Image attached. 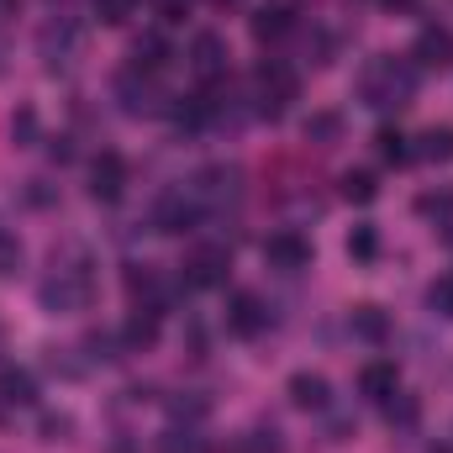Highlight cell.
<instances>
[{"label": "cell", "instance_id": "obj_1", "mask_svg": "<svg viewBox=\"0 0 453 453\" xmlns=\"http://www.w3.org/2000/svg\"><path fill=\"white\" fill-rule=\"evenodd\" d=\"M358 90H364L369 106H406L411 90H417V69H411V64H395V58H374V64L364 69Z\"/></svg>", "mask_w": 453, "mask_h": 453}, {"label": "cell", "instance_id": "obj_2", "mask_svg": "<svg viewBox=\"0 0 453 453\" xmlns=\"http://www.w3.org/2000/svg\"><path fill=\"white\" fill-rule=\"evenodd\" d=\"M90 269L85 264H58L48 280H42V311L53 317H69V311H85L90 306Z\"/></svg>", "mask_w": 453, "mask_h": 453}, {"label": "cell", "instance_id": "obj_3", "mask_svg": "<svg viewBox=\"0 0 453 453\" xmlns=\"http://www.w3.org/2000/svg\"><path fill=\"white\" fill-rule=\"evenodd\" d=\"M253 85H258V111L264 116H280L296 96H301V80H296V69H285V64H258V74H253Z\"/></svg>", "mask_w": 453, "mask_h": 453}, {"label": "cell", "instance_id": "obj_4", "mask_svg": "<svg viewBox=\"0 0 453 453\" xmlns=\"http://www.w3.org/2000/svg\"><path fill=\"white\" fill-rule=\"evenodd\" d=\"M116 101H121V111L127 116H153L164 106V96H158V85H153V74H142V69H121L116 74Z\"/></svg>", "mask_w": 453, "mask_h": 453}, {"label": "cell", "instance_id": "obj_5", "mask_svg": "<svg viewBox=\"0 0 453 453\" xmlns=\"http://www.w3.org/2000/svg\"><path fill=\"white\" fill-rule=\"evenodd\" d=\"M226 269H232V253L217 248V242H206V248H196V253L185 258V285L217 290V285H226Z\"/></svg>", "mask_w": 453, "mask_h": 453}, {"label": "cell", "instance_id": "obj_6", "mask_svg": "<svg viewBox=\"0 0 453 453\" xmlns=\"http://www.w3.org/2000/svg\"><path fill=\"white\" fill-rule=\"evenodd\" d=\"M90 196H96V201H106V206L127 196V158H121V153L106 148V153H96V158H90Z\"/></svg>", "mask_w": 453, "mask_h": 453}, {"label": "cell", "instance_id": "obj_7", "mask_svg": "<svg viewBox=\"0 0 453 453\" xmlns=\"http://www.w3.org/2000/svg\"><path fill=\"white\" fill-rule=\"evenodd\" d=\"M264 264L269 269H285V274L290 269H306L311 264V242L301 232H269L264 237Z\"/></svg>", "mask_w": 453, "mask_h": 453}, {"label": "cell", "instance_id": "obj_8", "mask_svg": "<svg viewBox=\"0 0 453 453\" xmlns=\"http://www.w3.org/2000/svg\"><path fill=\"white\" fill-rule=\"evenodd\" d=\"M190 69H196V80H201L206 90L226 74V42L217 32H196V42H190Z\"/></svg>", "mask_w": 453, "mask_h": 453}, {"label": "cell", "instance_id": "obj_9", "mask_svg": "<svg viewBox=\"0 0 453 453\" xmlns=\"http://www.w3.org/2000/svg\"><path fill=\"white\" fill-rule=\"evenodd\" d=\"M201 217H206V211H201V201L190 196V185H185V190H169V196L158 201V211H153L158 232H190Z\"/></svg>", "mask_w": 453, "mask_h": 453}, {"label": "cell", "instance_id": "obj_10", "mask_svg": "<svg viewBox=\"0 0 453 453\" xmlns=\"http://www.w3.org/2000/svg\"><path fill=\"white\" fill-rule=\"evenodd\" d=\"M248 27H253V37H258V42H280V37H290V32H296V5H290V0H264V5L253 11V21H248Z\"/></svg>", "mask_w": 453, "mask_h": 453}, {"label": "cell", "instance_id": "obj_11", "mask_svg": "<svg viewBox=\"0 0 453 453\" xmlns=\"http://www.w3.org/2000/svg\"><path fill=\"white\" fill-rule=\"evenodd\" d=\"M264 322H269L264 301H258L253 290H237V296H232V306H226V327H232L237 338H258V333H264Z\"/></svg>", "mask_w": 453, "mask_h": 453}, {"label": "cell", "instance_id": "obj_12", "mask_svg": "<svg viewBox=\"0 0 453 453\" xmlns=\"http://www.w3.org/2000/svg\"><path fill=\"white\" fill-rule=\"evenodd\" d=\"M42 58H48V69L58 74V69H69V58L80 53V32L69 27V21H53V27H42Z\"/></svg>", "mask_w": 453, "mask_h": 453}, {"label": "cell", "instance_id": "obj_13", "mask_svg": "<svg viewBox=\"0 0 453 453\" xmlns=\"http://www.w3.org/2000/svg\"><path fill=\"white\" fill-rule=\"evenodd\" d=\"M358 390H364L369 401H390V395L401 390V364H395V358L364 364V369H358Z\"/></svg>", "mask_w": 453, "mask_h": 453}, {"label": "cell", "instance_id": "obj_14", "mask_svg": "<svg viewBox=\"0 0 453 453\" xmlns=\"http://www.w3.org/2000/svg\"><path fill=\"white\" fill-rule=\"evenodd\" d=\"M285 395L301 406V411H327V401H333V385L322 380V374H311V369H301V374H290V385H285Z\"/></svg>", "mask_w": 453, "mask_h": 453}, {"label": "cell", "instance_id": "obj_15", "mask_svg": "<svg viewBox=\"0 0 453 453\" xmlns=\"http://www.w3.org/2000/svg\"><path fill=\"white\" fill-rule=\"evenodd\" d=\"M411 58H417L422 69H443V64H453V32L449 27H422Z\"/></svg>", "mask_w": 453, "mask_h": 453}, {"label": "cell", "instance_id": "obj_16", "mask_svg": "<svg viewBox=\"0 0 453 453\" xmlns=\"http://www.w3.org/2000/svg\"><path fill=\"white\" fill-rule=\"evenodd\" d=\"M0 401H5V406H32V401H37V380H32V369L5 364V369H0Z\"/></svg>", "mask_w": 453, "mask_h": 453}, {"label": "cell", "instance_id": "obj_17", "mask_svg": "<svg viewBox=\"0 0 453 453\" xmlns=\"http://www.w3.org/2000/svg\"><path fill=\"white\" fill-rule=\"evenodd\" d=\"M121 342H127L132 353L153 348V342H158V311H153V306H137V311L127 317V327H121Z\"/></svg>", "mask_w": 453, "mask_h": 453}, {"label": "cell", "instance_id": "obj_18", "mask_svg": "<svg viewBox=\"0 0 453 453\" xmlns=\"http://www.w3.org/2000/svg\"><path fill=\"white\" fill-rule=\"evenodd\" d=\"M169 58H174V53H169V42H164L158 32H142V37L132 42V69H142V74H158Z\"/></svg>", "mask_w": 453, "mask_h": 453}, {"label": "cell", "instance_id": "obj_19", "mask_svg": "<svg viewBox=\"0 0 453 453\" xmlns=\"http://www.w3.org/2000/svg\"><path fill=\"white\" fill-rule=\"evenodd\" d=\"M301 132H306V142H317V148H333V142L342 137V116H338V111H311Z\"/></svg>", "mask_w": 453, "mask_h": 453}, {"label": "cell", "instance_id": "obj_20", "mask_svg": "<svg viewBox=\"0 0 453 453\" xmlns=\"http://www.w3.org/2000/svg\"><path fill=\"white\" fill-rule=\"evenodd\" d=\"M338 185H342V201H348V206H369V201L380 196L374 174H364V169H348V174H342Z\"/></svg>", "mask_w": 453, "mask_h": 453}, {"label": "cell", "instance_id": "obj_21", "mask_svg": "<svg viewBox=\"0 0 453 453\" xmlns=\"http://www.w3.org/2000/svg\"><path fill=\"white\" fill-rule=\"evenodd\" d=\"M417 153H422L427 164H453V127H427Z\"/></svg>", "mask_w": 453, "mask_h": 453}, {"label": "cell", "instance_id": "obj_22", "mask_svg": "<svg viewBox=\"0 0 453 453\" xmlns=\"http://www.w3.org/2000/svg\"><path fill=\"white\" fill-rule=\"evenodd\" d=\"M353 333H358L364 342H385L390 338V322H385L380 306H358V311H353Z\"/></svg>", "mask_w": 453, "mask_h": 453}, {"label": "cell", "instance_id": "obj_23", "mask_svg": "<svg viewBox=\"0 0 453 453\" xmlns=\"http://www.w3.org/2000/svg\"><path fill=\"white\" fill-rule=\"evenodd\" d=\"M348 258L353 264H374L380 258V232L374 226H353L348 232Z\"/></svg>", "mask_w": 453, "mask_h": 453}, {"label": "cell", "instance_id": "obj_24", "mask_svg": "<svg viewBox=\"0 0 453 453\" xmlns=\"http://www.w3.org/2000/svg\"><path fill=\"white\" fill-rule=\"evenodd\" d=\"M385 417H390V427H417V417H422V406H417V395H390L385 401Z\"/></svg>", "mask_w": 453, "mask_h": 453}, {"label": "cell", "instance_id": "obj_25", "mask_svg": "<svg viewBox=\"0 0 453 453\" xmlns=\"http://www.w3.org/2000/svg\"><path fill=\"white\" fill-rule=\"evenodd\" d=\"M374 148H380V158H385V164H406V158H411V148H406V137H401L395 127H380Z\"/></svg>", "mask_w": 453, "mask_h": 453}, {"label": "cell", "instance_id": "obj_26", "mask_svg": "<svg viewBox=\"0 0 453 453\" xmlns=\"http://www.w3.org/2000/svg\"><path fill=\"white\" fill-rule=\"evenodd\" d=\"M11 142H16V148H32V142H37V111H32V106H21V111L11 116Z\"/></svg>", "mask_w": 453, "mask_h": 453}, {"label": "cell", "instance_id": "obj_27", "mask_svg": "<svg viewBox=\"0 0 453 453\" xmlns=\"http://www.w3.org/2000/svg\"><path fill=\"white\" fill-rule=\"evenodd\" d=\"M16 269H21V237L0 226V280H11Z\"/></svg>", "mask_w": 453, "mask_h": 453}, {"label": "cell", "instance_id": "obj_28", "mask_svg": "<svg viewBox=\"0 0 453 453\" xmlns=\"http://www.w3.org/2000/svg\"><path fill=\"white\" fill-rule=\"evenodd\" d=\"M237 453H280V433L274 427H253V433H242Z\"/></svg>", "mask_w": 453, "mask_h": 453}, {"label": "cell", "instance_id": "obj_29", "mask_svg": "<svg viewBox=\"0 0 453 453\" xmlns=\"http://www.w3.org/2000/svg\"><path fill=\"white\" fill-rule=\"evenodd\" d=\"M132 11H137V0H96V16H101L106 27H127Z\"/></svg>", "mask_w": 453, "mask_h": 453}, {"label": "cell", "instance_id": "obj_30", "mask_svg": "<svg viewBox=\"0 0 453 453\" xmlns=\"http://www.w3.org/2000/svg\"><path fill=\"white\" fill-rule=\"evenodd\" d=\"M417 211H422V217H443V222H453V190L422 196V201H417Z\"/></svg>", "mask_w": 453, "mask_h": 453}, {"label": "cell", "instance_id": "obj_31", "mask_svg": "<svg viewBox=\"0 0 453 453\" xmlns=\"http://www.w3.org/2000/svg\"><path fill=\"white\" fill-rule=\"evenodd\" d=\"M158 453H201V443H196V433H180V427H169V433L158 438Z\"/></svg>", "mask_w": 453, "mask_h": 453}, {"label": "cell", "instance_id": "obj_32", "mask_svg": "<svg viewBox=\"0 0 453 453\" xmlns=\"http://www.w3.org/2000/svg\"><path fill=\"white\" fill-rule=\"evenodd\" d=\"M427 306H433L438 317H453V274H449V280H438V285L427 290Z\"/></svg>", "mask_w": 453, "mask_h": 453}, {"label": "cell", "instance_id": "obj_33", "mask_svg": "<svg viewBox=\"0 0 453 453\" xmlns=\"http://www.w3.org/2000/svg\"><path fill=\"white\" fill-rule=\"evenodd\" d=\"M69 433H74V422H69L64 411H48V417H42V438H48V443H58V438H69Z\"/></svg>", "mask_w": 453, "mask_h": 453}, {"label": "cell", "instance_id": "obj_34", "mask_svg": "<svg viewBox=\"0 0 453 453\" xmlns=\"http://www.w3.org/2000/svg\"><path fill=\"white\" fill-rule=\"evenodd\" d=\"M85 348H90V358H106V364H111V358H121V353H111V348H116L111 333H90V342H85Z\"/></svg>", "mask_w": 453, "mask_h": 453}, {"label": "cell", "instance_id": "obj_35", "mask_svg": "<svg viewBox=\"0 0 453 453\" xmlns=\"http://www.w3.org/2000/svg\"><path fill=\"white\" fill-rule=\"evenodd\" d=\"M27 201H32V206H48V201H53V190H48L42 180H27Z\"/></svg>", "mask_w": 453, "mask_h": 453}, {"label": "cell", "instance_id": "obj_36", "mask_svg": "<svg viewBox=\"0 0 453 453\" xmlns=\"http://www.w3.org/2000/svg\"><path fill=\"white\" fill-rule=\"evenodd\" d=\"M53 158H58V164H69V158H74V148H69V137H58V142H53Z\"/></svg>", "mask_w": 453, "mask_h": 453}, {"label": "cell", "instance_id": "obj_37", "mask_svg": "<svg viewBox=\"0 0 453 453\" xmlns=\"http://www.w3.org/2000/svg\"><path fill=\"white\" fill-rule=\"evenodd\" d=\"M385 5H390V11H406V5H411V0H385Z\"/></svg>", "mask_w": 453, "mask_h": 453}, {"label": "cell", "instance_id": "obj_38", "mask_svg": "<svg viewBox=\"0 0 453 453\" xmlns=\"http://www.w3.org/2000/svg\"><path fill=\"white\" fill-rule=\"evenodd\" d=\"M217 5H226V0H217Z\"/></svg>", "mask_w": 453, "mask_h": 453}]
</instances>
